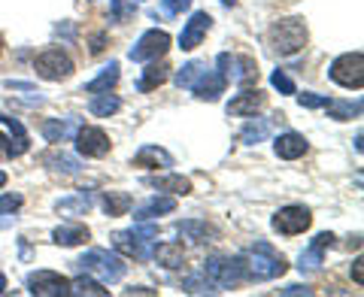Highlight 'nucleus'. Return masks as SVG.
I'll return each instance as SVG.
<instances>
[{
  "mask_svg": "<svg viewBox=\"0 0 364 297\" xmlns=\"http://www.w3.org/2000/svg\"><path fill=\"white\" fill-rule=\"evenodd\" d=\"M267 45H270L273 55H279V58L298 55L306 45V25H304V18L291 16V18L273 21L270 31H267Z\"/></svg>",
  "mask_w": 364,
  "mask_h": 297,
  "instance_id": "1",
  "label": "nucleus"
},
{
  "mask_svg": "<svg viewBox=\"0 0 364 297\" xmlns=\"http://www.w3.org/2000/svg\"><path fill=\"white\" fill-rule=\"evenodd\" d=\"M289 270V261L282 258L277 249L270 243H255L249 249V258H246V276L249 279H277Z\"/></svg>",
  "mask_w": 364,
  "mask_h": 297,
  "instance_id": "2",
  "label": "nucleus"
},
{
  "mask_svg": "<svg viewBox=\"0 0 364 297\" xmlns=\"http://www.w3.org/2000/svg\"><path fill=\"white\" fill-rule=\"evenodd\" d=\"M203 276L210 279V285L215 291L219 288H234V285H240L246 276V258L234 255V258H222V255H213L203 261Z\"/></svg>",
  "mask_w": 364,
  "mask_h": 297,
  "instance_id": "3",
  "label": "nucleus"
},
{
  "mask_svg": "<svg viewBox=\"0 0 364 297\" xmlns=\"http://www.w3.org/2000/svg\"><path fill=\"white\" fill-rule=\"evenodd\" d=\"M158 237V227L155 225H136L131 227V231H116L109 239H112V246L119 249L122 255H128V258H136V261H146L152 255V239Z\"/></svg>",
  "mask_w": 364,
  "mask_h": 297,
  "instance_id": "4",
  "label": "nucleus"
},
{
  "mask_svg": "<svg viewBox=\"0 0 364 297\" xmlns=\"http://www.w3.org/2000/svg\"><path fill=\"white\" fill-rule=\"evenodd\" d=\"M73 264L85 273H95V276L107 279V282H119L124 276V261L119 255L107 252V249H88L82 258H76Z\"/></svg>",
  "mask_w": 364,
  "mask_h": 297,
  "instance_id": "5",
  "label": "nucleus"
},
{
  "mask_svg": "<svg viewBox=\"0 0 364 297\" xmlns=\"http://www.w3.org/2000/svg\"><path fill=\"white\" fill-rule=\"evenodd\" d=\"M219 73L225 82H234V85H252L258 82V64L249 58V55H234V52H222L219 58Z\"/></svg>",
  "mask_w": 364,
  "mask_h": 297,
  "instance_id": "6",
  "label": "nucleus"
},
{
  "mask_svg": "<svg viewBox=\"0 0 364 297\" xmlns=\"http://www.w3.org/2000/svg\"><path fill=\"white\" fill-rule=\"evenodd\" d=\"M33 70H37V76L46 79V82H61V79L73 76V58L61 49H46L33 58Z\"/></svg>",
  "mask_w": 364,
  "mask_h": 297,
  "instance_id": "7",
  "label": "nucleus"
},
{
  "mask_svg": "<svg viewBox=\"0 0 364 297\" xmlns=\"http://www.w3.org/2000/svg\"><path fill=\"white\" fill-rule=\"evenodd\" d=\"M331 79L337 85H343V88H361L364 85V55L361 52H346V55H340V58H334L331 64Z\"/></svg>",
  "mask_w": 364,
  "mask_h": 297,
  "instance_id": "8",
  "label": "nucleus"
},
{
  "mask_svg": "<svg viewBox=\"0 0 364 297\" xmlns=\"http://www.w3.org/2000/svg\"><path fill=\"white\" fill-rule=\"evenodd\" d=\"M273 231H279L282 237H298L306 227L313 225V212L301 207V203H291V207H282L277 215H273Z\"/></svg>",
  "mask_w": 364,
  "mask_h": 297,
  "instance_id": "9",
  "label": "nucleus"
},
{
  "mask_svg": "<svg viewBox=\"0 0 364 297\" xmlns=\"http://www.w3.org/2000/svg\"><path fill=\"white\" fill-rule=\"evenodd\" d=\"M170 49V33L167 31H146L140 40H136V45L131 49V61H158L164 58Z\"/></svg>",
  "mask_w": 364,
  "mask_h": 297,
  "instance_id": "10",
  "label": "nucleus"
},
{
  "mask_svg": "<svg viewBox=\"0 0 364 297\" xmlns=\"http://www.w3.org/2000/svg\"><path fill=\"white\" fill-rule=\"evenodd\" d=\"M28 291L37 297H61L70 294V279L55 270H37L28 276Z\"/></svg>",
  "mask_w": 364,
  "mask_h": 297,
  "instance_id": "11",
  "label": "nucleus"
},
{
  "mask_svg": "<svg viewBox=\"0 0 364 297\" xmlns=\"http://www.w3.org/2000/svg\"><path fill=\"white\" fill-rule=\"evenodd\" d=\"M76 148H79V155H85V158H104L109 155V136L95 128V124H82V128H76Z\"/></svg>",
  "mask_w": 364,
  "mask_h": 297,
  "instance_id": "12",
  "label": "nucleus"
},
{
  "mask_svg": "<svg viewBox=\"0 0 364 297\" xmlns=\"http://www.w3.org/2000/svg\"><path fill=\"white\" fill-rule=\"evenodd\" d=\"M210 28H213V16L210 13H195L188 21H186V28H182V33H179V45H182V52H195L198 45L203 43V37L210 33Z\"/></svg>",
  "mask_w": 364,
  "mask_h": 297,
  "instance_id": "13",
  "label": "nucleus"
},
{
  "mask_svg": "<svg viewBox=\"0 0 364 297\" xmlns=\"http://www.w3.org/2000/svg\"><path fill=\"white\" fill-rule=\"evenodd\" d=\"M334 239H337V237H334L331 231L318 234L313 243L301 252V258H298V270H301V273H313V270L322 267V255H325V249H331V246H334Z\"/></svg>",
  "mask_w": 364,
  "mask_h": 297,
  "instance_id": "14",
  "label": "nucleus"
},
{
  "mask_svg": "<svg viewBox=\"0 0 364 297\" xmlns=\"http://www.w3.org/2000/svg\"><path fill=\"white\" fill-rule=\"evenodd\" d=\"M225 79L219 70H203L198 79H195V85H191V91H195V97L200 100H219L225 94Z\"/></svg>",
  "mask_w": 364,
  "mask_h": 297,
  "instance_id": "15",
  "label": "nucleus"
},
{
  "mask_svg": "<svg viewBox=\"0 0 364 297\" xmlns=\"http://www.w3.org/2000/svg\"><path fill=\"white\" fill-rule=\"evenodd\" d=\"M306 148L310 146H306L304 134H294V131H286L273 140V152H277L279 158H286V161H298L301 155H306Z\"/></svg>",
  "mask_w": 364,
  "mask_h": 297,
  "instance_id": "16",
  "label": "nucleus"
},
{
  "mask_svg": "<svg viewBox=\"0 0 364 297\" xmlns=\"http://www.w3.org/2000/svg\"><path fill=\"white\" fill-rule=\"evenodd\" d=\"M261 107H264V94H261L258 88H246L225 109H228V116H255Z\"/></svg>",
  "mask_w": 364,
  "mask_h": 297,
  "instance_id": "17",
  "label": "nucleus"
},
{
  "mask_svg": "<svg viewBox=\"0 0 364 297\" xmlns=\"http://www.w3.org/2000/svg\"><path fill=\"white\" fill-rule=\"evenodd\" d=\"M134 167H146V170L173 167V155H170L167 148H158V146H143L140 152L134 155Z\"/></svg>",
  "mask_w": 364,
  "mask_h": 297,
  "instance_id": "18",
  "label": "nucleus"
},
{
  "mask_svg": "<svg viewBox=\"0 0 364 297\" xmlns=\"http://www.w3.org/2000/svg\"><path fill=\"white\" fill-rule=\"evenodd\" d=\"M176 210V200L173 198H149L146 203L134 210V222H149V219H158L164 212H173Z\"/></svg>",
  "mask_w": 364,
  "mask_h": 297,
  "instance_id": "19",
  "label": "nucleus"
},
{
  "mask_svg": "<svg viewBox=\"0 0 364 297\" xmlns=\"http://www.w3.org/2000/svg\"><path fill=\"white\" fill-rule=\"evenodd\" d=\"M43 164L49 167V170H55V173H67V176H76L79 170H82L79 158L61 152V148H52V152H46V155H43Z\"/></svg>",
  "mask_w": 364,
  "mask_h": 297,
  "instance_id": "20",
  "label": "nucleus"
},
{
  "mask_svg": "<svg viewBox=\"0 0 364 297\" xmlns=\"http://www.w3.org/2000/svg\"><path fill=\"white\" fill-rule=\"evenodd\" d=\"M91 207H95V194L91 191H76V194H70V198H61L58 203H55V210L58 212H64V215H82V212H88Z\"/></svg>",
  "mask_w": 364,
  "mask_h": 297,
  "instance_id": "21",
  "label": "nucleus"
},
{
  "mask_svg": "<svg viewBox=\"0 0 364 297\" xmlns=\"http://www.w3.org/2000/svg\"><path fill=\"white\" fill-rule=\"evenodd\" d=\"M76 119H49V122H43V136L49 143H64V140H70V136L76 134Z\"/></svg>",
  "mask_w": 364,
  "mask_h": 297,
  "instance_id": "22",
  "label": "nucleus"
},
{
  "mask_svg": "<svg viewBox=\"0 0 364 297\" xmlns=\"http://www.w3.org/2000/svg\"><path fill=\"white\" fill-rule=\"evenodd\" d=\"M88 237H91V231L85 225H61L52 231V239L58 246H82Z\"/></svg>",
  "mask_w": 364,
  "mask_h": 297,
  "instance_id": "23",
  "label": "nucleus"
},
{
  "mask_svg": "<svg viewBox=\"0 0 364 297\" xmlns=\"http://www.w3.org/2000/svg\"><path fill=\"white\" fill-rule=\"evenodd\" d=\"M155 261L167 270H176V267L186 264V249H182L179 243H161L155 249Z\"/></svg>",
  "mask_w": 364,
  "mask_h": 297,
  "instance_id": "24",
  "label": "nucleus"
},
{
  "mask_svg": "<svg viewBox=\"0 0 364 297\" xmlns=\"http://www.w3.org/2000/svg\"><path fill=\"white\" fill-rule=\"evenodd\" d=\"M119 82V61H109L104 70H100L97 79H91V82H85V94H100V91H109L112 85Z\"/></svg>",
  "mask_w": 364,
  "mask_h": 297,
  "instance_id": "25",
  "label": "nucleus"
},
{
  "mask_svg": "<svg viewBox=\"0 0 364 297\" xmlns=\"http://www.w3.org/2000/svg\"><path fill=\"white\" fill-rule=\"evenodd\" d=\"M176 234L188 237L191 243H210V237H215V227L207 222H176Z\"/></svg>",
  "mask_w": 364,
  "mask_h": 297,
  "instance_id": "26",
  "label": "nucleus"
},
{
  "mask_svg": "<svg viewBox=\"0 0 364 297\" xmlns=\"http://www.w3.org/2000/svg\"><path fill=\"white\" fill-rule=\"evenodd\" d=\"M146 185H152L158 191H170V194H191V179L186 176H152V179H146Z\"/></svg>",
  "mask_w": 364,
  "mask_h": 297,
  "instance_id": "27",
  "label": "nucleus"
},
{
  "mask_svg": "<svg viewBox=\"0 0 364 297\" xmlns=\"http://www.w3.org/2000/svg\"><path fill=\"white\" fill-rule=\"evenodd\" d=\"M167 76H170V67L161 61V64H149V67H146V70H143V76H140V82H136V88H140V91H155L158 85H164L167 82Z\"/></svg>",
  "mask_w": 364,
  "mask_h": 297,
  "instance_id": "28",
  "label": "nucleus"
},
{
  "mask_svg": "<svg viewBox=\"0 0 364 297\" xmlns=\"http://www.w3.org/2000/svg\"><path fill=\"white\" fill-rule=\"evenodd\" d=\"M88 109H91V116H97V119H109L112 112L122 109V100L116 94H109V91H100V94L91 97Z\"/></svg>",
  "mask_w": 364,
  "mask_h": 297,
  "instance_id": "29",
  "label": "nucleus"
},
{
  "mask_svg": "<svg viewBox=\"0 0 364 297\" xmlns=\"http://www.w3.org/2000/svg\"><path fill=\"white\" fill-rule=\"evenodd\" d=\"M0 124H6V131H9V140H13L16 152H18V155H25V152H28V146H31V140H28V131H25V124H21L18 119H13V116H6V112H0Z\"/></svg>",
  "mask_w": 364,
  "mask_h": 297,
  "instance_id": "30",
  "label": "nucleus"
},
{
  "mask_svg": "<svg viewBox=\"0 0 364 297\" xmlns=\"http://www.w3.org/2000/svg\"><path fill=\"white\" fill-rule=\"evenodd\" d=\"M325 109L331 112V119L349 122V119L361 116V100H331V97H328V107Z\"/></svg>",
  "mask_w": 364,
  "mask_h": 297,
  "instance_id": "31",
  "label": "nucleus"
},
{
  "mask_svg": "<svg viewBox=\"0 0 364 297\" xmlns=\"http://www.w3.org/2000/svg\"><path fill=\"white\" fill-rule=\"evenodd\" d=\"M134 207V198L124 191H107L104 194V212L107 215H128V210Z\"/></svg>",
  "mask_w": 364,
  "mask_h": 297,
  "instance_id": "32",
  "label": "nucleus"
},
{
  "mask_svg": "<svg viewBox=\"0 0 364 297\" xmlns=\"http://www.w3.org/2000/svg\"><path fill=\"white\" fill-rule=\"evenodd\" d=\"M70 294H88V297H107L109 291L104 288L100 282H95V279H88V276H79V279H73L70 282Z\"/></svg>",
  "mask_w": 364,
  "mask_h": 297,
  "instance_id": "33",
  "label": "nucleus"
},
{
  "mask_svg": "<svg viewBox=\"0 0 364 297\" xmlns=\"http://www.w3.org/2000/svg\"><path fill=\"white\" fill-rule=\"evenodd\" d=\"M267 131H270V119H258V122H252V124H246L243 134H240V140H243L246 146H255V143L264 140Z\"/></svg>",
  "mask_w": 364,
  "mask_h": 297,
  "instance_id": "34",
  "label": "nucleus"
},
{
  "mask_svg": "<svg viewBox=\"0 0 364 297\" xmlns=\"http://www.w3.org/2000/svg\"><path fill=\"white\" fill-rule=\"evenodd\" d=\"M203 70H207V64H203V61H188V64L176 73V85H179V88H191V85H195V79H198Z\"/></svg>",
  "mask_w": 364,
  "mask_h": 297,
  "instance_id": "35",
  "label": "nucleus"
},
{
  "mask_svg": "<svg viewBox=\"0 0 364 297\" xmlns=\"http://www.w3.org/2000/svg\"><path fill=\"white\" fill-rule=\"evenodd\" d=\"M270 85H273V88H279L282 94H298V88H294L291 76H289L286 70H273V76H270Z\"/></svg>",
  "mask_w": 364,
  "mask_h": 297,
  "instance_id": "36",
  "label": "nucleus"
},
{
  "mask_svg": "<svg viewBox=\"0 0 364 297\" xmlns=\"http://www.w3.org/2000/svg\"><path fill=\"white\" fill-rule=\"evenodd\" d=\"M298 104L304 109H325L328 107V97L325 94H313V91H304V94H298Z\"/></svg>",
  "mask_w": 364,
  "mask_h": 297,
  "instance_id": "37",
  "label": "nucleus"
},
{
  "mask_svg": "<svg viewBox=\"0 0 364 297\" xmlns=\"http://www.w3.org/2000/svg\"><path fill=\"white\" fill-rule=\"evenodd\" d=\"M134 16L131 0H112V21H128Z\"/></svg>",
  "mask_w": 364,
  "mask_h": 297,
  "instance_id": "38",
  "label": "nucleus"
},
{
  "mask_svg": "<svg viewBox=\"0 0 364 297\" xmlns=\"http://www.w3.org/2000/svg\"><path fill=\"white\" fill-rule=\"evenodd\" d=\"M21 203H25V198H21V194H4V198H0V215L18 212V210H21Z\"/></svg>",
  "mask_w": 364,
  "mask_h": 297,
  "instance_id": "39",
  "label": "nucleus"
},
{
  "mask_svg": "<svg viewBox=\"0 0 364 297\" xmlns=\"http://www.w3.org/2000/svg\"><path fill=\"white\" fill-rule=\"evenodd\" d=\"M191 6V0H161V9L167 16H182Z\"/></svg>",
  "mask_w": 364,
  "mask_h": 297,
  "instance_id": "40",
  "label": "nucleus"
},
{
  "mask_svg": "<svg viewBox=\"0 0 364 297\" xmlns=\"http://www.w3.org/2000/svg\"><path fill=\"white\" fill-rule=\"evenodd\" d=\"M282 294H313V288H306V285H289V288H282Z\"/></svg>",
  "mask_w": 364,
  "mask_h": 297,
  "instance_id": "41",
  "label": "nucleus"
},
{
  "mask_svg": "<svg viewBox=\"0 0 364 297\" xmlns=\"http://www.w3.org/2000/svg\"><path fill=\"white\" fill-rule=\"evenodd\" d=\"M352 276H355V282H358V285L364 282V267H361V258H355V264H352Z\"/></svg>",
  "mask_w": 364,
  "mask_h": 297,
  "instance_id": "42",
  "label": "nucleus"
},
{
  "mask_svg": "<svg viewBox=\"0 0 364 297\" xmlns=\"http://www.w3.org/2000/svg\"><path fill=\"white\" fill-rule=\"evenodd\" d=\"M124 294H155V291H152V288H128Z\"/></svg>",
  "mask_w": 364,
  "mask_h": 297,
  "instance_id": "43",
  "label": "nucleus"
},
{
  "mask_svg": "<svg viewBox=\"0 0 364 297\" xmlns=\"http://www.w3.org/2000/svg\"><path fill=\"white\" fill-rule=\"evenodd\" d=\"M4 285H6V276H4V273H0V294H4Z\"/></svg>",
  "mask_w": 364,
  "mask_h": 297,
  "instance_id": "44",
  "label": "nucleus"
},
{
  "mask_svg": "<svg viewBox=\"0 0 364 297\" xmlns=\"http://www.w3.org/2000/svg\"><path fill=\"white\" fill-rule=\"evenodd\" d=\"M234 4H237V0H222V6H228V9H231Z\"/></svg>",
  "mask_w": 364,
  "mask_h": 297,
  "instance_id": "45",
  "label": "nucleus"
},
{
  "mask_svg": "<svg viewBox=\"0 0 364 297\" xmlns=\"http://www.w3.org/2000/svg\"><path fill=\"white\" fill-rule=\"evenodd\" d=\"M6 185V173H0V188H4Z\"/></svg>",
  "mask_w": 364,
  "mask_h": 297,
  "instance_id": "46",
  "label": "nucleus"
},
{
  "mask_svg": "<svg viewBox=\"0 0 364 297\" xmlns=\"http://www.w3.org/2000/svg\"><path fill=\"white\" fill-rule=\"evenodd\" d=\"M0 52H4V43H0Z\"/></svg>",
  "mask_w": 364,
  "mask_h": 297,
  "instance_id": "47",
  "label": "nucleus"
}]
</instances>
